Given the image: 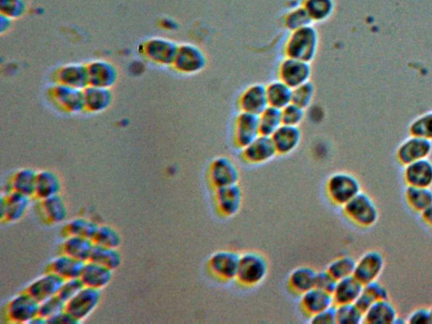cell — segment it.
Here are the masks:
<instances>
[{
  "mask_svg": "<svg viewBox=\"0 0 432 324\" xmlns=\"http://www.w3.org/2000/svg\"><path fill=\"white\" fill-rule=\"evenodd\" d=\"M319 45L318 30L313 25L294 30L289 34L284 46V53L288 57L311 63L317 55Z\"/></svg>",
  "mask_w": 432,
  "mask_h": 324,
  "instance_id": "cell-1",
  "label": "cell"
},
{
  "mask_svg": "<svg viewBox=\"0 0 432 324\" xmlns=\"http://www.w3.org/2000/svg\"><path fill=\"white\" fill-rule=\"evenodd\" d=\"M269 272L268 261L258 252H248L240 256L237 274L240 286L253 287L265 281Z\"/></svg>",
  "mask_w": 432,
  "mask_h": 324,
  "instance_id": "cell-2",
  "label": "cell"
},
{
  "mask_svg": "<svg viewBox=\"0 0 432 324\" xmlns=\"http://www.w3.org/2000/svg\"><path fill=\"white\" fill-rule=\"evenodd\" d=\"M326 190L332 203L343 207L362 192V187L358 179L353 174L337 172L329 177Z\"/></svg>",
  "mask_w": 432,
  "mask_h": 324,
  "instance_id": "cell-3",
  "label": "cell"
},
{
  "mask_svg": "<svg viewBox=\"0 0 432 324\" xmlns=\"http://www.w3.org/2000/svg\"><path fill=\"white\" fill-rule=\"evenodd\" d=\"M345 216L360 228H371L380 217L375 203L367 194L360 192L343 206Z\"/></svg>",
  "mask_w": 432,
  "mask_h": 324,
  "instance_id": "cell-4",
  "label": "cell"
},
{
  "mask_svg": "<svg viewBox=\"0 0 432 324\" xmlns=\"http://www.w3.org/2000/svg\"><path fill=\"white\" fill-rule=\"evenodd\" d=\"M206 56L201 48L185 43L178 46L172 67L181 74H195L206 68Z\"/></svg>",
  "mask_w": 432,
  "mask_h": 324,
  "instance_id": "cell-5",
  "label": "cell"
},
{
  "mask_svg": "<svg viewBox=\"0 0 432 324\" xmlns=\"http://www.w3.org/2000/svg\"><path fill=\"white\" fill-rule=\"evenodd\" d=\"M209 179L214 189L238 184L240 172L237 164L227 157L216 158L209 165Z\"/></svg>",
  "mask_w": 432,
  "mask_h": 324,
  "instance_id": "cell-6",
  "label": "cell"
},
{
  "mask_svg": "<svg viewBox=\"0 0 432 324\" xmlns=\"http://www.w3.org/2000/svg\"><path fill=\"white\" fill-rule=\"evenodd\" d=\"M240 256L238 252L229 250L215 252L208 262L209 272L219 281H233L237 278Z\"/></svg>",
  "mask_w": 432,
  "mask_h": 324,
  "instance_id": "cell-7",
  "label": "cell"
},
{
  "mask_svg": "<svg viewBox=\"0 0 432 324\" xmlns=\"http://www.w3.org/2000/svg\"><path fill=\"white\" fill-rule=\"evenodd\" d=\"M41 303L28 291L17 295L8 305L7 313L12 322L31 323L40 315Z\"/></svg>",
  "mask_w": 432,
  "mask_h": 324,
  "instance_id": "cell-8",
  "label": "cell"
},
{
  "mask_svg": "<svg viewBox=\"0 0 432 324\" xmlns=\"http://www.w3.org/2000/svg\"><path fill=\"white\" fill-rule=\"evenodd\" d=\"M101 290L94 288L84 286L77 295L67 303L66 310L78 319L83 322L94 312L101 301Z\"/></svg>",
  "mask_w": 432,
  "mask_h": 324,
  "instance_id": "cell-9",
  "label": "cell"
},
{
  "mask_svg": "<svg viewBox=\"0 0 432 324\" xmlns=\"http://www.w3.org/2000/svg\"><path fill=\"white\" fill-rule=\"evenodd\" d=\"M311 63L287 57L279 67V79L292 89L310 82Z\"/></svg>",
  "mask_w": 432,
  "mask_h": 324,
  "instance_id": "cell-10",
  "label": "cell"
},
{
  "mask_svg": "<svg viewBox=\"0 0 432 324\" xmlns=\"http://www.w3.org/2000/svg\"><path fill=\"white\" fill-rule=\"evenodd\" d=\"M261 135L258 116L240 112L235 119L233 128L234 145L240 150L247 147Z\"/></svg>",
  "mask_w": 432,
  "mask_h": 324,
  "instance_id": "cell-11",
  "label": "cell"
},
{
  "mask_svg": "<svg viewBox=\"0 0 432 324\" xmlns=\"http://www.w3.org/2000/svg\"><path fill=\"white\" fill-rule=\"evenodd\" d=\"M385 266L384 257L378 251H369L356 261L354 276L363 285L377 281Z\"/></svg>",
  "mask_w": 432,
  "mask_h": 324,
  "instance_id": "cell-12",
  "label": "cell"
},
{
  "mask_svg": "<svg viewBox=\"0 0 432 324\" xmlns=\"http://www.w3.org/2000/svg\"><path fill=\"white\" fill-rule=\"evenodd\" d=\"M178 45L166 38H157L148 40L142 46L144 55L155 64L172 66Z\"/></svg>",
  "mask_w": 432,
  "mask_h": 324,
  "instance_id": "cell-13",
  "label": "cell"
},
{
  "mask_svg": "<svg viewBox=\"0 0 432 324\" xmlns=\"http://www.w3.org/2000/svg\"><path fill=\"white\" fill-rule=\"evenodd\" d=\"M276 155L278 154L276 152L272 139L265 135L258 136L247 147L240 150L243 161L252 165H260L272 161Z\"/></svg>",
  "mask_w": 432,
  "mask_h": 324,
  "instance_id": "cell-14",
  "label": "cell"
},
{
  "mask_svg": "<svg viewBox=\"0 0 432 324\" xmlns=\"http://www.w3.org/2000/svg\"><path fill=\"white\" fill-rule=\"evenodd\" d=\"M49 96L62 110L69 113H78L84 110L83 90L57 84L50 89Z\"/></svg>",
  "mask_w": 432,
  "mask_h": 324,
  "instance_id": "cell-15",
  "label": "cell"
},
{
  "mask_svg": "<svg viewBox=\"0 0 432 324\" xmlns=\"http://www.w3.org/2000/svg\"><path fill=\"white\" fill-rule=\"evenodd\" d=\"M432 152L431 140L411 136L399 145L397 150L399 162L404 166L428 158Z\"/></svg>",
  "mask_w": 432,
  "mask_h": 324,
  "instance_id": "cell-16",
  "label": "cell"
},
{
  "mask_svg": "<svg viewBox=\"0 0 432 324\" xmlns=\"http://www.w3.org/2000/svg\"><path fill=\"white\" fill-rule=\"evenodd\" d=\"M214 199L220 215L233 217L238 214L242 206L243 191L238 184L216 189Z\"/></svg>",
  "mask_w": 432,
  "mask_h": 324,
  "instance_id": "cell-17",
  "label": "cell"
},
{
  "mask_svg": "<svg viewBox=\"0 0 432 324\" xmlns=\"http://www.w3.org/2000/svg\"><path fill=\"white\" fill-rule=\"evenodd\" d=\"M238 104L240 112L258 116L269 106L266 86L264 84H255L248 87L240 94Z\"/></svg>",
  "mask_w": 432,
  "mask_h": 324,
  "instance_id": "cell-18",
  "label": "cell"
},
{
  "mask_svg": "<svg viewBox=\"0 0 432 324\" xmlns=\"http://www.w3.org/2000/svg\"><path fill=\"white\" fill-rule=\"evenodd\" d=\"M65 281V279L59 274L49 270L48 274L35 279L26 291L30 293L39 303H43L50 297L59 295Z\"/></svg>",
  "mask_w": 432,
  "mask_h": 324,
  "instance_id": "cell-19",
  "label": "cell"
},
{
  "mask_svg": "<svg viewBox=\"0 0 432 324\" xmlns=\"http://www.w3.org/2000/svg\"><path fill=\"white\" fill-rule=\"evenodd\" d=\"M87 71L89 86L110 89L117 82V69L108 61H93L87 65Z\"/></svg>",
  "mask_w": 432,
  "mask_h": 324,
  "instance_id": "cell-20",
  "label": "cell"
},
{
  "mask_svg": "<svg viewBox=\"0 0 432 324\" xmlns=\"http://www.w3.org/2000/svg\"><path fill=\"white\" fill-rule=\"evenodd\" d=\"M28 195L11 191L6 197L1 198V217L9 222H16L23 218L31 205Z\"/></svg>",
  "mask_w": 432,
  "mask_h": 324,
  "instance_id": "cell-21",
  "label": "cell"
},
{
  "mask_svg": "<svg viewBox=\"0 0 432 324\" xmlns=\"http://www.w3.org/2000/svg\"><path fill=\"white\" fill-rule=\"evenodd\" d=\"M404 177L407 186L431 188L432 186V162L426 158L409 164L405 166Z\"/></svg>",
  "mask_w": 432,
  "mask_h": 324,
  "instance_id": "cell-22",
  "label": "cell"
},
{
  "mask_svg": "<svg viewBox=\"0 0 432 324\" xmlns=\"http://www.w3.org/2000/svg\"><path fill=\"white\" fill-rule=\"evenodd\" d=\"M300 304L301 310L309 318L336 306L331 293L318 289L316 287L301 295Z\"/></svg>",
  "mask_w": 432,
  "mask_h": 324,
  "instance_id": "cell-23",
  "label": "cell"
},
{
  "mask_svg": "<svg viewBox=\"0 0 432 324\" xmlns=\"http://www.w3.org/2000/svg\"><path fill=\"white\" fill-rule=\"evenodd\" d=\"M56 83L60 85L84 90L89 86L87 65H67L57 71Z\"/></svg>",
  "mask_w": 432,
  "mask_h": 324,
  "instance_id": "cell-24",
  "label": "cell"
},
{
  "mask_svg": "<svg viewBox=\"0 0 432 324\" xmlns=\"http://www.w3.org/2000/svg\"><path fill=\"white\" fill-rule=\"evenodd\" d=\"M276 152L287 155L295 152L301 141V132L299 127L283 125L271 136Z\"/></svg>",
  "mask_w": 432,
  "mask_h": 324,
  "instance_id": "cell-25",
  "label": "cell"
},
{
  "mask_svg": "<svg viewBox=\"0 0 432 324\" xmlns=\"http://www.w3.org/2000/svg\"><path fill=\"white\" fill-rule=\"evenodd\" d=\"M113 272L106 266L90 260L84 265L80 279L84 286L101 290L112 281Z\"/></svg>",
  "mask_w": 432,
  "mask_h": 324,
  "instance_id": "cell-26",
  "label": "cell"
},
{
  "mask_svg": "<svg viewBox=\"0 0 432 324\" xmlns=\"http://www.w3.org/2000/svg\"><path fill=\"white\" fill-rule=\"evenodd\" d=\"M364 285L354 275L338 281L333 292L336 306L355 303L362 294Z\"/></svg>",
  "mask_w": 432,
  "mask_h": 324,
  "instance_id": "cell-27",
  "label": "cell"
},
{
  "mask_svg": "<svg viewBox=\"0 0 432 324\" xmlns=\"http://www.w3.org/2000/svg\"><path fill=\"white\" fill-rule=\"evenodd\" d=\"M398 318L397 310L389 299L376 301L364 313V323L391 324Z\"/></svg>",
  "mask_w": 432,
  "mask_h": 324,
  "instance_id": "cell-28",
  "label": "cell"
},
{
  "mask_svg": "<svg viewBox=\"0 0 432 324\" xmlns=\"http://www.w3.org/2000/svg\"><path fill=\"white\" fill-rule=\"evenodd\" d=\"M86 263L87 262L63 254L52 260L50 265V272L59 274L65 281L66 279H77L82 276Z\"/></svg>",
  "mask_w": 432,
  "mask_h": 324,
  "instance_id": "cell-29",
  "label": "cell"
},
{
  "mask_svg": "<svg viewBox=\"0 0 432 324\" xmlns=\"http://www.w3.org/2000/svg\"><path fill=\"white\" fill-rule=\"evenodd\" d=\"M316 275L317 272L309 266H301L294 269L288 277L289 289L297 295L304 294L315 287Z\"/></svg>",
  "mask_w": 432,
  "mask_h": 324,
  "instance_id": "cell-30",
  "label": "cell"
},
{
  "mask_svg": "<svg viewBox=\"0 0 432 324\" xmlns=\"http://www.w3.org/2000/svg\"><path fill=\"white\" fill-rule=\"evenodd\" d=\"M83 93L84 111L87 112H101L108 108L112 101V93L108 88L89 86Z\"/></svg>",
  "mask_w": 432,
  "mask_h": 324,
  "instance_id": "cell-31",
  "label": "cell"
},
{
  "mask_svg": "<svg viewBox=\"0 0 432 324\" xmlns=\"http://www.w3.org/2000/svg\"><path fill=\"white\" fill-rule=\"evenodd\" d=\"M95 245L96 243L93 239L69 235L63 244V252L75 259L88 262L91 259Z\"/></svg>",
  "mask_w": 432,
  "mask_h": 324,
  "instance_id": "cell-32",
  "label": "cell"
},
{
  "mask_svg": "<svg viewBox=\"0 0 432 324\" xmlns=\"http://www.w3.org/2000/svg\"><path fill=\"white\" fill-rule=\"evenodd\" d=\"M269 106L282 110L292 104L293 89L280 81H275L266 86Z\"/></svg>",
  "mask_w": 432,
  "mask_h": 324,
  "instance_id": "cell-33",
  "label": "cell"
},
{
  "mask_svg": "<svg viewBox=\"0 0 432 324\" xmlns=\"http://www.w3.org/2000/svg\"><path fill=\"white\" fill-rule=\"evenodd\" d=\"M60 189V179L55 172L50 171L38 172L35 197L41 199V201H44V199L59 194Z\"/></svg>",
  "mask_w": 432,
  "mask_h": 324,
  "instance_id": "cell-34",
  "label": "cell"
},
{
  "mask_svg": "<svg viewBox=\"0 0 432 324\" xmlns=\"http://www.w3.org/2000/svg\"><path fill=\"white\" fill-rule=\"evenodd\" d=\"M384 299H389V291L384 286L376 281L364 285L362 294L355 304L365 313L376 301Z\"/></svg>",
  "mask_w": 432,
  "mask_h": 324,
  "instance_id": "cell-35",
  "label": "cell"
},
{
  "mask_svg": "<svg viewBox=\"0 0 432 324\" xmlns=\"http://www.w3.org/2000/svg\"><path fill=\"white\" fill-rule=\"evenodd\" d=\"M405 201L409 207L419 213L432 205V190L431 188H419L407 186L404 192Z\"/></svg>",
  "mask_w": 432,
  "mask_h": 324,
  "instance_id": "cell-36",
  "label": "cell"
},
{
  "mask_svg": "<svg viewBox=\"0 0 432 324\" xmlns=\"http://www.w3.org/2000/svg\"><path fill=\"white\" fill-rule=\"evenodd\" d=\"M38 172L26 168L17 172L13 177L11 183L12 191L33 197L35 194L37 187Z\"/></svg>",
  "mask_w": 432,
  "mask_h": 324,
  "instance_id": "cell-37",
  "label": "cell"
},
{
  "mask_svg": "<svg viewBox=\"0 0 432 324\" xmlns=\"http://www.w3.org/2000/svg\"><path fill=\"white\" fill-rule=\"evenodd\" d=\"M261 135L272 136L283 125L282 110L269 106L258 115Z\"/></svg>",
  "mask_w": 432,
  "mask_h": 324,
  "instance_id": "cell-38",
  "label": "cell"
},
{
  "mask_svg": "<svg viewBox=\"0 0 432 324\" xmlns=\"http://www.w3.org/2000/svg\"><path fill=\"white\" fill-rule=\"evenodd\" d=\"M90 260L115 270L122 264V255L118 248L104 247L96 244Z\"/></svg>",
  "mask_w": 432,
  "mask_h": 324,
  "instance_id": "cell-39",
  "label": "cell"
},
{
  "mask_svg": "<svg viewBox=\"0 0 432 324\" xmlns=\"http://www.w3.org/2000/svg\"><path fill=\"white\" fill-rule=\"evenodd\" d=\"M302 6L313 22H323L332 16L335 4L333 0H304Z\"/></svg>",
  "mask_w": 432,
  "mask_h": 324,
  "instance_id": "cell-40",
  "label": "cell"
},
{
  "mask_svg": "<svg viewBox=\"0 0 432 324\" xmlns=\"http://www.w3.org/2000/svg\"><path fill=\"white\" fill-rule=\"evenodd\" d=\"M42 201L44 212L48 218L53 223H62L67 219L68 208H67L64 199L59 194Z\"/></svg>",
  "mask_w": 432,
  "mask_h": 324,
  "instance_id": "cell-41",
  "label": "cell"
},
{
  "mask_svg": "<svg viewBox=\"0 0 432 324\" xmlns=\"http://www.w3.org/2000/svg\"><path fill=\"white\" fill-rule=\"evenodd\" d=\"M356 261L353 257L342 256L333 260L328 266V272L332 276L340 281V279L353 276L354 275Z\"/></svg>",
  "mask_w": 432,
  "mask_h": 324,
  "instance_id": "cell-42",
  "label": "cell"
},
{
  "mask_svg": "<svg viewBox=\"0 0 432 324\" xmlns=\"http://www.w3.org/2000/svg\"><path fill=\"white\" fill-rule=\"evenodd\" d=\"M98 228H99V225L96 222L84 218L71 220L66 226L67 233L69 235L91 239H94Z\"/></svg>",
  "mask_w": 432,
  "mask_h": 324,
  "instance_id": "cell-43",
  "label": "cell"
},
{
  "mask_svg": "<svg viewBox=\"0 0 432 324\" xmlns=\"http://www.w3.org/2000/svg\"><path fill=\"white\" fill-rule=\"evenodd\" d=\"M336 321L338 324L364 323V313L355 303L336 306Z\"/></svg>",
  "mask_w": 432,
  "mask_h": 324,
  "instance_id": "cell-44",
  "label": "cell"
},
{
  "mask_svg": "<svg viewBox=\"0 0 432 324\" xmlns=\"http://www.w3.org/2000/svg\"><path fill=\"white\" fill-rule=\"evenodd\" d=\"M284 26L291 33L313 25V21L311 20L304 6L297 7L289 11L284 17Z\"/></svg>",
  "mask_w": 432,
  "mask_h": 324,
  "instance_id": "cell-45",
  "label": "cell"
},
{
  "mask_svg": "<svg viewBox=\"0 0 432 324\" xmlns=\"http://www.w3.org/2000/svg\"><path fill=\"white\" fill-rule=\"evenodd\" d=\"M409 134L432 140V113L423 114L414 120L409 126Z\"/></svg>",
  "mask_w": 432,
  "mask_h": 324,
  "instance_id": "cell-46",
  "label": "cell"
},
{
  "mask_svg": "<svg viewBox=\"0 0 432 324\" xmlns=\"http://www.w3.org/2000/svg\"><path fill=\"white\" fill-rule=\"evenodd\" d=\"M94 242L97 245L118 248L121 244L122 240L117 230L109 225H99L94 238Z\"/></svg>",
  "mask_w": 432,
  "mask_h": 324,
  "instance_id": "cell-47",
  "label": "cell"
},
{
  "mask_svg": "<svg viewBox=\"0 0 432 324\" xmlns=\"http://www.w3.org/2000/svg\"><path fill=\"white\" fill-rule=\"evenodd\" d=\"M314 95V84L310 82H306L304 85L293 89L292 104L306 110L313 103Z\"/></svg>",
  "mask_w": 432,
  "mask_h": 324,
  "instance_id": "cell-48",
  "label": "cell"
},
{
  "mask_svg": "<svg viewBox=\"0 0 432 324\" xmlns=\"http://www.w3.org/2000/svg\"><path fill=\"white\" fill-rule=\"evenodd\" d=\"M67 303L59 295L50 297L43 303L40 307V315L48 319L55 317L63 311L66 310Z\"/></svg>",
  "mask_w": 432,
  "mask_h": 324,
  "instance_id": "cell-49",
  "label": "cell"
},
{
  "mask_svg": "<svg viewBox=\"0 0 432 324\" xmlns=\"http://www.w3.org/2000/svg\"><path fill=\"white\" fill-rule=\"evenodd\" d=\"M282 121L284 125L299 127L305 117V110L296 104H291L282 110Z\"/></svg>",
  "mask_w": 432,
  "mask_h": 324,
  "instance_id": "cell-50",
  "label": "cell"
},
{
  "mask_svg": "<svg viewBox=\"0 0 432 324\" xmlns=\"http://www.w3.org/2000/svg\"><path fill=\"white\" fill-rule=\"evenodd\" d=\"M84 287V283L80 278L66 279L63 286L61 288L59 296L62 299L66 301V303H68V301L72 299L75 295H77Z\"/></svg>",
  "mask_w": 432,
  "mask_h": 324,
  "instance_id": "cell-51",
  "label": "cell"
},
{
  "mask_svg": "<svg viewBox=\"0 0 432 324\" xmlns=\"http://www.w3.org/2000/svg\"><path fill=\"white\" fill-rule=\"evenodd\" d=\"M337 283V279L333 278L327 269L324 270V272H317V275H316L315 287L318 288V289L331 293L332 295L336 289Z\"/></svg>",
  "mask_w": 432,
  "mask_h": 324,
  "instance_id": "cell-52",
  "label": "cell"
},
{
  "mask_svg": "<svg viewBox=\"0 0 432 324\" xmlns=\"http://www.w3.org/2000/svg\"><path fill=\"white\" fill-rule=\"evenodd\" d=\"M311 324H335L336 321V306L323 311L310 317Z\"/></svg>",
  "mask_w": 432,
  "mask_h": 324,
  "instance_id": "cell-53",
  "label": "cell"
},
{
  "mask_svg": "<svg viewBox=\"0 0 432 324\" xmlns=\"http://www.w3.org/2000/svg\"><path fill=\"white\" fill-rule=\"evenodd\" d=\"M408 323L411 324H428L432 323V313L431 309L419 308L409 315Z\"/></svg>",
  "mask_w": 432,
  "mask_h": 324,
  "instance_id": "cell-54",
  "label": "cell"
},
{
  "mask_svg": "<svg viewBox=\"0 0 432 324\" xmlns=\"http://www.w3.org/2000/svg\"><path fill=\"white\" fill-rule=\"evenodd\" d=\"M80 323L82 322L75 318L73 315L70 313L67 310L55 315V317L48 319V323L77 324Z\"/></svg>",
  "mask_w": 432,
  "mask_h": 324,
  "instance_id": "cell-55",
  "label": "cell"
},
{
  "mask_svg": "<svg viewBox=\"0 0 432 324\" xmlns=\"http://www.w3.org/2000/svg\"><path fill=\"white\" fill-rule=\"evenodd\" d=\"M421 218L432 229V205L421 213Z\"/></svg>",
  "mask_w": 432,
  "mask_h": 324,
  "instance_id": "cell-56",
  "label": "cell"
},
{
  "mask_svg": "<svg viewBox=\"0 0 432 324\" xmlns=\"http://www.w3.org/2000/svg\"><path fill=\"white\" fill-rule=\"evenodd\" d=\"M431 313H432V308L431 309Z\"/></svg>",
  "mask_w": 432,
  "mask_h": 324,
  "instance_id": "cell-57",
  "label": "cell"
}]
</instances>
